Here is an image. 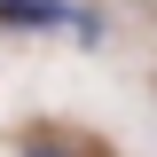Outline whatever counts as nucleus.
I'll return each instance as SVG.
<instances>
[{
	"label": "nucleus",
	"instance_id": "obj_1",
	"mask_svg": "<svg viewBox=\"0 0 157 157\" xmlns=\"http://www.w3.org/2000/svg\"><path fill=\"white\" fill-rule=\"evenodd\" d=\"M0 24H78V32H94V24L63 8V0H0Z\"/></svg>",
	"mask_w": 157,
	"mask_h": 157
},
{
	"label": "nucleus",
	"instance_id": "obj_2",
	"mask_svg": "<svg viewBox=\"0 0 157 157\" xmlns=\"http://www.w3.org/2000/svg\"><path fill=\"white\" fill-rule=\"evenodd\" d=\"M24 157H63V149H24Z\"/></svg>",
	"mask_w": 157,
	"mask_h": 157
}]
</instances>
